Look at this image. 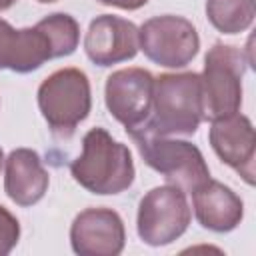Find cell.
<instances>
[{"label": "cell", "mask_w": 256, "mask_h": 256, "mask_svg": "<svg viewBox=\"0 0 256 256\" xmlns=\"http://www.w3.org/2000/svg\"><path fill=\"white\" fill-rule=\"evenodd\" d=\"M202 120L204 108L200 74H160L154 78L150 118L136 132L154 136H192Z\"/></svg>", "instance_id": "obj_2"}, {"label": "cell", "mask_w": 256, "mask_h": 256, "mask_svg": "<svg viewBox=\"0 0 256 256\" xmlns=\"http://www.w3.org/2000/svg\"><path fill=\"white\" fill-rule=\"evenodd\" d=\"M50 184L48 170L32 148H16L4 160V192L18 206L38 204Z\"/></svg>", "instance_id": "obj_14"}, {"label": "cell", "mask_w": 256, "mask_h": 256, "mask_svg": "<svg viewBox=\"0 0 256 256\" xmlns=\"http://www.w3.org/2000/svg\"><path fill=\"white\" fill-rule=\"evenodd\" d=\"M128 136L134 140L142 160L162 174L168 184H174L184 192H192L210 178V168L200 148L192 142L146 132H134Z\"/></svg>", "instance_id": "obj_5"}, {"label": "cell", "mask_w": 256, "mask_h": 256, "mask_svg": "<svg viewBox=\"0 0 256 256\" xmlns=\"http://www.w3.org/2000/svg\"><path fill=\"white\" fill-rule=\"evenodd\" d=\"M20 240V222L16 216L0 204V256H6L14 250Z\"/></svg>", "instance_id": "obj_17"}, {"label": "cell", "mask_w": 256, "mask_h": 256, "mask_svg": "<svg viewBox=\"0 0 256 256\" xmlns=\"http://www.w3.org/2000/svg\"><path fill=\"white\" fill-rule=\"evenodd\" d=\"M36 2H40V4H54V2H58V0H36Z\"/></svg>", "instance_id": "obj_20"}, {"label": "cell", "mask_w": 256, "mask_h": 256, "mask_svg": "<svg viewBox=\"0 0 256 256\" xmlns=\"http://www.w3.org/2000/svg\"><path fill=\"white\" fill-rule=\"evenodd\" d=\"M138 50V26L114 14L96 16L84 36V52L88 60L102 68L132 60Z\"/></svg>", "instance_id": "obj_10"}, {"label": "cell", "mask_w": 256, "mask_h": 256, "mask_svg": "<svg viewBox=\"0 0 256 256\" xmlns=\"http://www.w3.org/2000/svg\"><path fill=\"white\" fill-rule=\"evenodd\" d=\"M72 178L98 196L120 194L134 182V160L126 144L114 140L108 130L92 128L82 138V154L70 164Z\"/></svg>", "instance_id": "obj_1"}, {"label": "cell", "mask_w": 256, "mask_h": 256, "mask_svg": "<svg viewBox=\"0 0 256 256\" xmlns=\"http://www.w3.org/2000/svg\"><path fill=\"white\" fill-rule=\"evenodd\" d=\"M190 194L198 224L210 232H232L244 218L242 198L230 186L218 180L208 178Z\"/></svg>", "instance_id": "obj_13"}, {"label": "cell", "mask_w": 256, "mask_h": 256, "mask_svg": "<svg viewBox=\"0 0 256 256\" xmlns=\"http://www.w3.org/2000/svg\"><path fill=\"white\" fill-rule=\"evenodd\" d=\"M70 244L80 256H118L126 244L124 222L112 208H86L70 226Z\"/></svg>", "instance_id": "obj_9"}, {"label": "cell", "mask_w": 256, "mask_h": 256, "mask_svg": "<svg viewBox=\"0 0 256 256\" xmlns=\"http://www.w3.org/2000/svg\"><path fill=\"white\" fill-rule=\"evenodd\" d=\"M208 140L216 156L236 170L246 184H254V158L256 140L254 126L248 116L236 112L226 118L212 120L208 130Z\"/></svg>", "instance_id": "obj_11"}, {"label": "cell", "mask_w": 256, "mask_h": 256, "mask_svg": "<svg viewBox=\"0 0 256 256\" xmlns=\"http://www.w3.org/2000/svg\"><path fill=\"white\" fill-rule=\"evenodd\" d=\"M154 76L144 68H122L106 78L104 102L128 134L140 130L152 112Z\"/></svg>", "instance_id": "obj_8"}, {"label": "cell", "mask_w": 256, "mask_h": 256, "mask_svg": "<svg viewBox=\"0 0 256 256\" xmlns=\"http://www.w3.org/2000/svg\"><path fill=\"white\" fill-rule=\"evenodd\" d=\"M38 24L50 36L56 58L70 56L78 48V42H80V26H78V22H76L74 16H70L66 12H54V14H48L46 18H42Z\"/></svg>", "instance_id": "obj_16"}, {"label": "cell", "mask_w": 256, "mask_h": 256, "mask_svg": "<svg viewBox=\"0 0 256 256\" xmlns=\"http://www.w3.org/2000/svg\"><path fill=\"white\" fill-rule=\"evenodd\" d=\"M38 108L58 138L74 134L92 108L90 80L80 68H60L38 86Z\"/></svg>", "instance_id": "obj_3"}, {"label": "cell", "mask_w": 256, "mask_h": 256, "mask_svg": "<svg viewBox=\"0 0 256 256\" xmlns=\"http://www.w3.org/2000/svg\"><path fill=\"white\" fill-rule=\"evenodd\" d=\"M104 6H116L122 10H138L148 4V0H98Z\"/></svg>", "instance_id": "obj_18"}, {"label": "cell", "mask_w": 256, "mask_h": 256, "mask_svg": "<svg viewBox=\"0 0 256 256\" xmlns=\"http://www.w3.org/2000/svg\"><path fill=\"white\" fill-rule=\"evenodd\" d=\"M2 164H4V152H2V148H0V170H2Z\"/></svg>", "instance_id": "obj_21"}, {"label": "cell", "mask_w": 256, "mask_h": 256, "mask_svg": "<svg viewBox=\"0 0 256 256\" xmlns=\"http://www.w3.org/2000/svg\"><path fill=\"white\" fill-rule=\"evenodd\" d=\"M138 44L148 60L164 68L188 66L200 48V38L184 16L162 14L146 20L138 28Z\"/></svg>", "instance_id": "obj_7"}, {"label": "cell", "mask_w": 256, "mask_h": 256, "mask_svg": "<svg viewBox=\"0 0 256 256\" xmlns=\"http://www.w3.org/2000/svg\"><path fill=\"white\" fill-rule=\"evenodd\" d=\"M256 16V0H206V18L222 34L248 30Z\"/></svg>", "instance_id": "obj_15"}, {"label": "cell", "mask_w": 256, "mask_h": 256, "mask_svg": "<svg viewBox=\"0 0 256 256\" xmlns=\"http://www.w3.org/2000/svg\"><path fill=\"white\" fill-rule=\"evenodd\" d=\"M16 2H18V0H0V10H8V8H12Z\"/></svg>", "instance_id": "obj_19"}, {"label": "cell", "mask_w": 256, "mask_h": 256, "mask_svg": "<svg viewBox=\"0 0 256 256\" xmlns=\"http://www.w3.org/2000/svg\"><path fill=\"white\" fill-rule=\"evenodd\" d=\"M52 58H56L52 40L40 24L16 30L0 18V70L28 74Z\"/></svg>", "instance_id": "obj_12"}, {"label": "cell", "mask_w": 256, "mask_h": 256, "mask_svg": "<svg viewBox=\"0 0 256 256\" xmlns=\"http://www.w3.org/2000/svg\"><path fill=\"white\" fill-rule=\"evenodd\" d=\"M250 64L242 48L216 42L206 58L200 74L202 82V108L206 120L232 116L242 104V78Z\"/></svg>", "instance_id": "obj_4"}, {"label": "cell", "mask_w": 256, "mask_h": 256, "mask_svg": "<svg viewBox=\"0 0 256 256\" xmlns=\"http://www.w3.org/2000/svg\"><path fill=\"white\" fill-rule=\"evenodd\" d=\"M192 220V210L186 192L174 184H164L148 190L136 216V232L148 246H168L178 240Z\"/></svg>", "instance_id": "obj_6"}]
</instances>
